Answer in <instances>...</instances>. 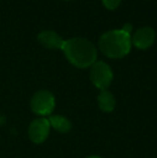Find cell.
Listing matches in <instances>:
<instances>
[{
  "mask_svg": "<svg viewBox=\"0 0 157 158\" xmlns=\"http://www.w3.org/2000/svg\"><path fill=\"white\" fill-rule=\"evenodd\" d=\"M50 130L51 125L48 117H39L30 123L28 127V137L31 142L41 144L48 139Z\"/></svg>",
  "mask_w": 157,
  "mask_h": 158,
  "instance_id": "obj_5",
  "label": "cell"
},
{
  "mask_svg": "<svg viewBox=\"0 0 157 158\" xmlns=\"http://www.w3.org/2000/svg\"><path fill=\"white\" fill-rule=\"evenodd\" d=\"M97 100H98V106L100 108V110L105 113L112 112L114 110V108H115L116 100L114 98L113 94L108 89L100 90Z\"/></svg>",
  "mask_w": 157,
  "mask_h": 158,
  "instance_id": "obj_8",
  "label": "cell"
},
{
  "mask_svg": "<svg viewBox=\"0 0 157 158\" xmlns=\"http://www.w3.org/2000/svg\"><path fill=\"white\" fill-rule=\"evenodd\" d=\"M61 51L68 61L76 68L85 69L96 63V46L89 40L84 38H71L65 40Z\"/></svg>",
  "mask_w": 157,
  "mask_h": 158,
  "instance_id": "obj_1",
  "label": "cell"
},
{
  "mask_svg": "<svg viewBox=\"0 0 157 158\" xmlns=\"http://www.w3.org/2000/svg\"><path fill=\"white\" fill-rule=\"evenodd\" d=\"M89 79L95 87L100 90L108 89L113 81V72L105 61H96L89 71Z\"/></svg>",
  "mask_w": 157,
  "mask_h": 158,
  "instance_id": "obj_4",
  "label": "cell"
},
{
  "mask_svg": "<svg viewBox=\"0 0 157 158\" xmlns=\"http://www.w3.org/2000/svg\"><path fill=\"white\" fill-rule=\"evenodd\" d=\"M38 41L43 48L48 50H61L65 40L53 30H43L38 35Z\"/></svg>",
  "mask_w": 157,
  "mask_h": 158,
  "instance_id": "obj_7",
  "label": "cell"
},
{
  "mask_svg": "<svg viewBox=\"0 0 157 158\" xmlns=\"http://www.w3.org/2000/svg\"><path fill=\"white\" fill-rule=\"evenodd\" d=\"M122 29H123L124 31L130 33V32H131V30H132V26L130 25V24H125V25L123 26V28H122Z\"/></svg>",
  "mask_w": 157,
  "mask_h": 158,
  "instance_id": "obj_11",
  "label": "cell"
},
{
  "mask_svg": "<svg viewBox=\"0 0 157 158\" xmlns=\"http://www.w3.org/2000/svg\"><path fill=\"white\" fill-rule=\"evenodd\" d=\"M55 97L50 90H38L30 100V108L35 114L40 117H48L53 114L55 110Z\"/></svg>",
  "mask_w": 157,
  "mask_h": 158,
  "instance_id": "obj_3",
  "label": "cell"
},
{
  "mask_svg": "<svg viewBox=\"0 0 157 158\" xmlns=\"http://www.w3.org/2000/svg\"><path fill=\"white\" fill-rule=\"evenodd\" d=\"M50 125L59 133H68L72 128V124L66 116L63 115H51L48 117Z\"/></svg>",
  "mask_w": 157,
  "mask_h": 158,
  "instance_id": "obj_9",
  "label": "cell"
},
{
  "mask_svg": "<svg viewBox=\"0 0 157 158\" xmlns=\"http://www.w3.org/2000/svg\"><path fill=\"white\" fill-rule=\"evenodd\" d=\"M122 0H102V3L108 10H115L121 4Z\"/></svg>",
  "mask_w": 157,
  "mask_h": 158,
  "instance_id": "obj_10",
  "label": "cell"
},
{
  "mask_svg": "<svg viewBox=\"0 0 157 158\" xmlns=\"http://www.w3.org/2000/svg\"><path fill=\"white\" fill-rule=\"evenodd\" d=\"M86 158H102L101 156H98V155H90V156L86 157Z\"/></svg>",
  "mask_w": 157,
  "mask_h": 158,
  "instance_id": "obj_12",
  "label": "cell"
},
{
  "mask_svg": "<svg viewBox=\"0 0 157 158\" xmlns=\"http://www.w3.org/2000/svg\"><path fill=\"white\" fill-rule=\"evenodd\" d=\"M156 33L153 28L142 27L139 28L131 38V43L139 50H147L155 41Z\"/></svg>",
  "mask_w": 157,
  "mask_h": 158,
  "instance_id": "obj_6",
  "label": "cell"
},
{
  "mask_svg": "<svg viewBox=\"0 0 157 158\" xmlns=\"http://www.w3.org/2000/svg\"><path fill=\"white\" fill-rule=\"evenodd\" d=\"M131 35L123 29H114L103 33L98 42L99 50L109 58H123L131 48Z\"/></svg>",
  "mask_w": 157,
  "mask_h": 158,
  "instance_id": "obj_2",
  "label": "cell"
}]
</instances>
